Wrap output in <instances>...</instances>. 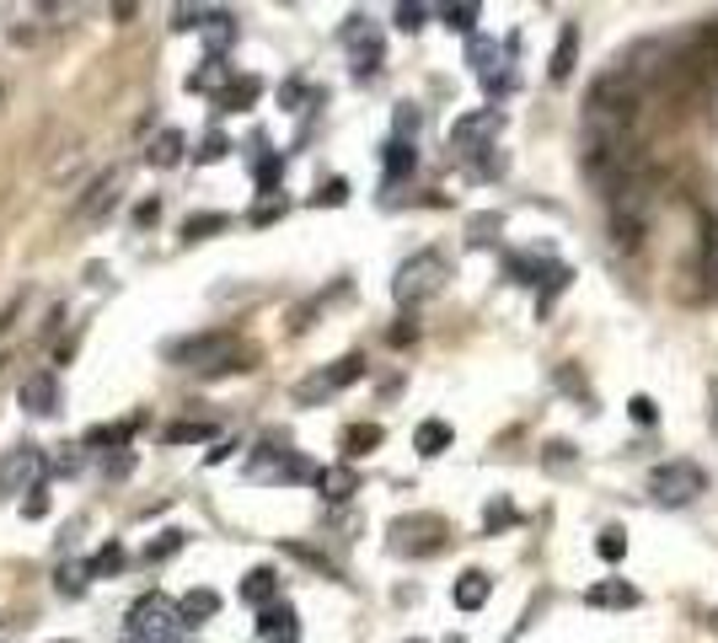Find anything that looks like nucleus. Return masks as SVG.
Returning a JSON list of instances; mask_svg holds the SVG:
<instances>
[{
  "instance_id": "obj_31",
  "label": "nucleus",
  "mask_w": 718,
  "mask_h": 643,
  "mask_svg": "<svg viewBox=\"0 0 718 643\" xmlns=\"http://www.w3.org/2000/svg\"><path fill=\"white\" fill-rule=\"evenodd\" d=\"M226 226H231V215H220V209L188 215V220H183V241H204V237H215V231H226Z\"/></svg>"
},
{
  "instance_id": "obj_27",
  "label": "nucleus",
  "mask_w": 718,
  "mask_h": 643,
  "mask_svg": "<svg viewBox=\"0 0 718 643\" xmlns=\"http://www.w3.org/2000/svg\"><path fill=\"white\" fill-rule=\"evenodd\" d=\"M381 440H387L381 424H349V429H344V456H349V461H355V456H370Z\"/></svg>"
},
{
  "instance_id": "obj_14",
  "label": "nucleus",
  "mask_w": 718,
  "mask_h": 643,
  "mask_svg": "<svg viewBox=\"0 0 718 643\" xmlns=\"http://www.w3.org/2000/svg\"><path fill=\"white\" fill-rule=\"evenodd\" d=\"M231 80H237V76H231V59H220V54H204L199 70L188 76V91H194V97H215V102H220V91H226Z\"/></svg>"
},
{
  "instance_id": "obj_50",
  "label": "nucleus",
  "mask_w": 718,
  "mask_h": 643,
  "mask_svg": "<svg viewBox=\"0 0 718 643\" xmlns=\"http://www.w3.org/2000/svg\"><path fill=\"white\" fill-rule=\"evenodd\" d=\"M413 338H418V322H413V317H402L398 327H392V344H413Z\"/></svg>"
},
{
  "instance_id": "obj_32",
  "label": "nucleus",
  "mask_w": 718,
  "mask_h": 643,
  "mask_svg": "<svg viewBox=\"0 0 718 643\" xmlns=\"http://www.w3.org/2000/svg\"><path fill=\"white\" fill-rule=\"evenodd\" d=\"M209 435H215V424H204V418H183V424H166V429H161L166 445H194V440H209Z\"/></svg>"
},
{
  "instance_id": "obj_37",
  "label": "nucleus",
  "mask_w": 718,
  "mask_h": 643,
  "mask_svg": "<svg viewBox=\"0 0 718 643\" xmlns=\"http://www.w3.org/2000/svg\"><path fill=\"white\" fill-rule=\"evenodd\" d=\"M183 542H188L183 531H161L156 542L145 547V563H166V558H172V553H183Z\"/></svg>"
},
{
  "instance_id": "obj_7",
  "label": "nucleus",
  "mask_w": 718,
  "mask_h": 643,
  "mask_svg": "<svg viewBox=\"0 0 718 643\" xmlns=\"http://www.w3.org/2000/svg\"><path fill=\"white\" fill-rule=\"evenodd\" d=\"M649 493L660 499V504H671V510H681V504H692V499H703L708 493V472L697 467V461H660L654 472H649Z\"/></svg>"
},
{
  "instance_id": "obj_3",
  "label": "nucleus",
  "mask_w": 718,
  "mask_h": 643,
  "mask_svg": "<svg viewBox=\"0 0 718 643\" xmlns=\"http://www.w3.org/2000/svg\"><path fill=\"white\" fill-rule=\"evenodd\" d=\"M183 633V606L166 601L161 590L140 596L129 606V622H123V639L119 643H177Z\"/></svg>"
},
{
  "instance_id": "obj_15",
  "label": "nucleus",
  "mask_w": 718,
  "mask_h": 643,
  "mask_svg": "<svg viewBox=\"0 0 718 643\" xmlns=\"http://www.w3.org/2000/svg\"><path fill=\"white\" fill-rule=\"evenodd\" d=\"M22 407L28 413H59V375L54 370H33L28 381H22Z\"/></svg>"
},
{
  "instance_id": "obj_47",
  "label": "nucleus",
  "mask_w": 718,
  "mask_h": 643,
  "mask_svg": "<svg viewBox=\"0 0 718 643\" xmlns=\"http://www.w3.org/2000/svg\"><path fill=\"white\" fill-rule=\"evenodd\" d=\"M467 231H472V241H493V231H504V220H499V215H478V220H472V226H467Z\"/></svg>"
},
{
  "instance_id": "obj_17",
  "label": "nucleus",
  "mask_w": 718,
  "mask_h": 643,
  "mask_svg": "<svg viewBox=\"0 0 718 643\" xmlns=\"http://www.w3.org/2000/svg\"><path fill=\"white\" fill-rule=\"evenodd\" d=\"M317 493L327 504H344V499H355L359 493V472L349 461H338V467H322L317 472Z\"/></svg>"
},
{
  "instance_id": "obj_1",
  "label": "nucleus",
  "mask_w": 718,
  "mask_h": 643,
  "mask_svg": "<svg viewBox=\"0 0 718 643\" xmlns=\"http://www.w3.org/2000/svg\"><path fill=\"white\" fill-rule=\"evenodd\" d=\"M660 80H665L671 97H692V102L708 97V91L718 86V22L697 28V33H686V39L665 54Z\"/></svg>"
},
{
  "instance_id": "obj_8",
  "label": "nucleus",
  "mask_w": 718,
  "mask_h": 643,
  "mask_svg": "<svg viewBox=\"0 0 718 643\" xmlns=\"http://www.w3.org/2000/svg\"><path fill=\"white\" fill-rule=\"evenodd\" d=\"M359 375H365V360H359V355H344V360H333V364H322V370H312L306 381H295V402H301V407H312V402L338 397L344 386H355Z\"/></svg>"
},
{
  "instance_id": "obj_35",
  "label": "nucleus",
  "mask_w": 718,
  "mask_h": 643,
  "mask_svg": "<svg viewBox=\"0 0 718 643\" xmlns=\"http://www.w3.org/2000/svg\"><path fill=\"white\" fill-rule=\"evenodd\" d=\"M568 280H574V274H568V269H547V280H542V295H536V312H542V317H547V312H553V301H558L563 290H568Z\"/></svg>"
},
{
  "instance_id": "obj_21",
  "label": "nucleus",
  "mask_w": 718,
  "mask_h": 643,
  "mask_svg": "<svg viewBox=\"0 0 718 643\" xmlns=\"http://www.w3.org/2000/svg\"><path fill=\"white\" fill-rule=\"evenodd\" d=\"M450 440H456V429H450L445 418H424V424L413 429V450H418V456H445Z\"/></svg>"
},
{
  "instance_id": "obj_12",
  "label": "nucleus",
  "mask_w": 718,
  "mask_h": 643,
  "mask_svg": "<svg viewBox=\"0 0 718 643\" xmlns=\"http://www.w3.org/2000/svg\"><path fill=\"white\" fill-rule=\"evenodd\" d=\"M499 129H504V113H499V108H478V113H461V119L450 123V145H456L461 156H478V151H493Z\"/></svg>"
},
{
  "instance_id": "obj_48",
  "label": "nucleus",
  "mask_w": 718,
  "mask_h": 643,
  "mask_svg": "<svg viewBox=\"0 0 718 643\" xmlns=\"http://www.w3.org/2000/svg\"><path fill=\"white\" fill-rule=\"evenodd\" d=\"M22 515H28V521H39V515H48V488H33V493H28V504H22Z\"/></svg>"
},
{
  "instance_id": "obj_2",
  "label": "nucleus",
  "mask_w": 718,
  "mask_h": 643,
  "mask_svg": "<svg viewBox=\"0 0 718 643\" xmlns=\"http://www.w3.org/2000/svg\"><path fill=\"white\" fill-rule=\"evenodd\" d=\"M654 209H660V177L639 166L617 194H611V241L622 247V252H639L643 237H649V226H654Z\"/></svg>"
},
{
  "instance_id": "obj_55",
  "label": "nucleus",
  "mask_w": 718,
  "mask_h": 643,
  "mask_svg": "<svg viewBox=\"0 0 718 643\" xmlns=\"http://www.w3.org/2000/svg\"><path fill=\"white\" fill-rule=\"evenodd\" d=\"M413 643H424V639H413Z\"/></svg>"
},
{
  "instance_id": "obj_41",
  "label": "nucleus",
  "mask_w": 718,
  "mask_h": 643,
  "mask_svg": "<svg viewBox=\"0 0 718 643\" xmlns=\"http://www.w3.org/2000/svg\"><path fill=\"white\" fill-rule=\"evenodd\" d=\"M226 151H231V140H226L220 129H209V134L199 140V151H194V161H204V166H209V161H220Z\"/></svg>"
},
{
  "instance_id": "obj_16",
  "label": "nucleus",
  "mask_w": 718,
  "mask_h": 643,
  "mask_svg": "<svg viewBox=\"0 0 718 643\" xmlns=\"http://www.w3.org/2000/svg\"><path fill=\"white\" fill-rule=\"evenodd\" d=\"M585 606H596V611H628V606H639V590L628 579H600V585L585 590Z\"/></svg>"
},
{
  "instance_id": "obj_23",
  "label": "nucleus",
  "mask_w": 718,
  "mask_h": 643,
  "mask_svg": "<svg viewBox=\"0 0 718 643\" xmlns=\"http://www.w3.org/2000/svg\"><path fill=\"white\" fill-rule=\"evenodd\" d=\"M119 188H123V172H108V177H102V183L86 194V204H80L76 215H80V220H97V215H108V209H113V199H119Z\"/></svg>"
},
{
  "instance_id": "obj_28",
  "label": "nucleus",
  "mask_w": 718,
  "mask_h": 643,
  "mask_svg": "<svg viewBox=\"0 0 718 643\" xmlns=\"http://www.w3.org/2000/svg\"><path fill=\"white\" fill-rule=\"evenodd\" d=\"M177 606H183V622L194 628V622H209V617L220 611V596H215V590H188Z\"/></svg>"
},
{
  "instance_id": "obj_33",
  "label": "nucleus",
  "mask_w": 718,
  "mask_h": 643,
  "mask_svg": "<svg viewBox=\"0 0 718 643\" xmlns=\"http://www.w3.org/2000/svg\"><path fill=\"white\" fill-rule=\"evenodd\" d=\"M413 166H418V151H413L407 140H392V145H387V183H398V177H407Z\"/></svg>"
},
{
  "instance_id": "obj_11",
  "label": "nucleus",
  "mask_w": 718,
  "mask_h": 643,
  "mask_svg": "<svg viewBox=\"0 0 718 643\" xmlns=\"http://www.w3.org/2000/svg\"><path fill=\"white\" fill-rule=\"evenodd\" d=\"M344 48H349V59H355V80H370L381 70V59H387V48H381V28L370 22V17H349V28H344Z\"/></svg>"
},
{
  "instance_id": "obj_4",
  "label": "nucleus",
  "mask_w": 718,
  "mask_h": 643,
  "mask_svg": "<svg viewBox=\"0 0 718 643\" xmlns=\"http://www.w3.org/2000/svg\"><path fill=\"white\" fill-rule=\"evenodd\" d=\"M445 280H450V258L435 252V247H424V252H413L398 269L392 295H398V306H424V301H435L439 290H445Z\"/></svg>"
},
{
  "instance_id": "obj_51",
  "label": "nucleus",
  "mask_w": 718,
  "mask_h": 643,
  "mask_svg": "<svg viewBox=\"0 0 718 643\" xmlns=\"http://www.w3.org/2000/svg\"><path fill=\"white\" fill-rule=\"evenodd\" d=\"M129 467H134V450H119V456H113V461H108V478H123V472H129Z\"/></svg>"
},
{
  "instance_id": "obj_24",
  "label": "nucleus",
  "mask_w": 718,
  "mask_h": 643,
  "mask_svg": "<svg viewBox=\"0 0 718 643\" xmlns=\"http://www.w3.org/2000/svg\"><path fill=\"white\" fill-rule=\"evenodd\" d=\"M258 97H263V80H258V76H237L226 91H220V113H247Z\"/></svg>"
},
{
  "instance_id": "obj_10",
  "label": "nucleus",
  "mask_w": 718,
  "mask_h": 643,
  "mask_svg": "<svg viewBox=\"0 0 718 643\" xmlns=\"http://www.w3.org/2000/svg\"><path fill=\"white\" fill-rule=\"evenodd\" d=\"M43 450L33 440H22V445H11L6 456H0V493H33L43 482Z\"/></svg>"
},
{
  "instance_id": "obj_18",
  "label": "nucleus",
  "mask_w": 718,
  "mask_h": 643,
  "mask_svg": "<svg viewBox=\"0 0 718 643\" xmlns=\"http://www.w3.org/2000/svg\"><path fill=\"white\" fill-rule=\"evenodd\" d=\"M134 429H140V418H123V424H97V429H86V450H129L134 440Z\"/></svg>"
},
{
  "instance_id": "obj_40",
  "label": "nucleus",
  "mask_w": 718,
  "mask_h": 643,
  "mask_svg": "<svg viewBox=\"0 0 718 643\" xmlns=\"http://www.w3.org/2000/svg\"><path fill=\"white\" fill-rule=\"evenodd\" d=\"M312 97L322 102V91H312L306 80H284V86H280V102L290 108V113H301V102H312Z\"/></svg>"
},
{
  "instance_id": "obj_9",
  "label": "nucleus",
  "mask_w": 718,
  "mask_h": 643,
  "mask_svg": "<svg viewBox=\"0 0 718 643\" xmlns=\"http://www.w3.org/2000/svg\"><path fill=\"white\" fill-rule=\"evenodd\" d=\"M445 542H450V525L439 521V515H402V521H392V547H398V553L429 558Z\"/></svg>"
},
{
  "instance_id": "obj_44",
  "label": "nucleus",
  "mask_w": 718,
  "mask_h": 643,
  "mask_svg": "<svg viewBox=\"0 0 718 643\" xmlns=\"http://www.w3.org/2000/svg\"><path fill=\"white\" fill-rule=\"evenodd\" d=\"M119 568H123V547H119V542H108V547L91 558V574H119Z\"/></svg>"
},
{
  "instance_id": "obj_49",
  "label": "nucleus",
  "mask_w": 718,
  "mask_h": 643,
  "mask_svg": "<svg viewBox=\"0 0 718 643\" xmlns=\"http://www.w3.org/2000/svg\"><path fill=\"white\" fill-rule=\"evenodd\" d=\"M628 413H633L639 424H654V418H660V407H654V397H633V402H628Z\"/></svg>"
},
{
  "instance_id": "obj_53",
  "label": "nucleus",
  "mask_w": 718,
  "mask_h": 643,
  "mask_svg": "<svg viewBox=\"0 0 718 643\" xmlns=\"http://www.w3.org/2000/svg\"><path fill=\"white\" fill-rule=\"evenodd\" d=\"M708 424H714V435H718V386L708 392Z\"/></svg>"
},
{
  "instance_id": "obj_25",
  "label": "nucleus",
  "mask_w": 718,
  "mask_h": 643,
  "mask_svg": "<svg viewBox=\"0 0 718 643\" xmlns=\"http://www.w3.org/2000/svg\"><path fill=\"white\" fill-rule=\"evenodd\" d=\"M199 39H204V48H209V54H220V59H226V48L237 43V17H231V11H215Z\"/></svg>"
},
{
  "instance_id": "obj_38",
  "label": "nucleus",
  "mask_w": 718,
  "mask_h": 643,
  "mask_svg": "<svg viewBox=\"0 0 718 643\" xmlns=\"http://www.w3.org/2000/svg\"><path fill=\"white\" fill-rule=\"evenodd\" d=\"M596 553L606 563H617L622 553H628V531H622V525H606V531H600V542H596Z\"/></svg>"
},
{
  "instance_id": "obj_36",
  "label": "nucleus",
  "mask_w": 718,
  "mask_h": 643,
  "mask_svg": "<svg viewBox=\"0 0 718 643\" xmlns=\"http://www.w3.org/2000/svg\"><path fill=\"white\" fill-rule=\"evenodd\" d=\"M252 177H258V188H263V199H269V194L280 188V177H284V156H258Z\"/></svg>"
},
{
  "instance_id": "obj_43",
  "label": "nucleus",
  "mask_w": 718,
  "mask_h": 643,
  "mask_svg": "<svg viewBox=\"0 0 718 643\" xmlns=\"http://www.w3.org/2000/svg\"><path fill=\"white\" fill-rule=\"evenodd\" d=\"M424 17H429V6H418V0L398 6V28H402V33H418V28H424Z\"/></svg>"
},
{
  "instance_id": "obj_54",
  "label": "nucleus",
  "mask_w": 718,
  "mask_h": 643,
  "mask_svg": "<svg viewBox=\"0 0 718 643\" xmlns=\"http://www.w3.org/2000/svg\"><path fill=\"white\" fill-rule=\"evenodd\" d=\"M703 628H708V633L718 639V606H714V611H703Z\"/></svg>"
},
{
  "instance_id": "obj_45",
  "label": "nucleus",
  "mask_w": 718,
  "mask_h": 643,
  "mask_svg": "<svg viewBox=\"0 0 718 643\" xmlns=\"http://www.w3.org/2000/svg\"><path fill=\"white\" fill-rule=\"evenodd\" d=\"M482 525H488V531H504V525H515V504L493 499V504H488V515H482Z\"/></svg>"
},
{
  "instance_id": "obj_39",
  "label": "nucleus",
  "mask_w": 718,
  "mask_h": 643,
  "mask_svg": "<svg viewBox=\"0 0 718 643\" xmlns=\"http://www.w3.org/2000/svg\"><path fill=\"white\" fill-rule=\"evenodd\" d=\"M312 204H322V209H338V204H349V183H344V177H327L317 194H312Z\"/></svg>"
},
{
  "instance_id": "obj_19",
  "label": "nucleus",
  "mask_w": 718,
  "mask_h": 643,
  "mask_svg": "<svg viewBox=\"0 0 718 643\" xmlns=\"http://www.w3.org/2000/svg\"><path fill=\"white\" fill-rule=\"evenodd\" d=\"M241 601L258 606V611H263V606H274V601H280V574H274V568H252V574L241 579Z\"/></svg>"
},
{
  "instance_id": "obj_29",
  "label": "nucleus",
  "mask_w": 718,
  "mask_h": 643,
  "mask_svg": "<svg viewBox=\"0 0 718 643\" xmlns=\"http://www.w3.org/2000/svg\"><path fill=\"white\" fill-rule=\"evenodd\" d=\"M478 6H472V0H461V6H445V11H439V22H445V28H450V33H461V39H478V33H472V28H478Z\"/></svg>"
},
{
  "instance_id": "obj_22",
  "label": "nucleus",
  "mask_w": 718,
  "mask_h": 643,
  "mask_svg": "<svg viewBox=\"0 0 718 643\" xmlns=\"http://www.w3.org/2000/svg\"><path fill=\"white\" fill-rule=\"evenodd\" d=\"M574 65H579V28H574V22H563V33H558V48H553V65H547V76H553V80H568V76H574Z\"/></svg>"
},
{
  "instance_id": "obj_52",
  "label": "nucleus",
  "mask_w": 718,
  "mask_h": 643,
  "mask_svg": "<svg viewBox=\"0 0 718 643\" xmlns=\"http://www.w3.org/2000/svg\"><path fill=\"white\" fill-rule=\"evenodd\" d=\"M156 215H161V204H156V199H145V204H140V209H134V220H140V226H151Z\"/></svg>"
},
{
  "instance_id": "obj_6",
  "label": "nucleus",
  "mask_w": 718,
  "mask_h": 643,
  "mask_svg": "<svg viewBox=\"0 0 718 643\" xmlns=\"http://www.w3.org/2000/svg\"><path fill=\"white\" fill-rule=\"evenodd\" d=\"M322 467H312L301 450H290L284 440H263L247 461V478L252 482H317Z\"/></svg>"
},
{
  "instance_id": "obj_42",
  "label": "nucleus",
  "mask_w": 718,
  "mask_h": 643,
  "mask_svg": "<svg viewBox=\"0 0 718 643\" xmlns=\"http://www.w3.org/2000/svg\"><path fill=\"white\" fill-rule=\"evenodd\" d=\"M247 220H252V226H274V220H284V199L280 194H274V199H258Z\"/></svg>"
},
{
  "instance_id": "obj_30",
  "label": "nucleus",
  "mask_w": 718,
  "mask_h": 643,
  "mask_svg": "<svg viewBox=\"0 0 718 643\" xmlns=\"http://www.w3.org/2000/svg\"><path fill=\"white\" fill-rule=\"evenodd\" d=\"M183 145H188V140H183L177 129H161L156 140H151V166H177V161H183Z\"/></svg>"
},
{
  "instance_id": "obj_20",
  "label": "nucleus",
  "mask_w": 718,
  "mask_h": 643,
  "mask_svg": "<svg viewBox=\"0 0 718 643\" xmlns=\"http://www.w3.org/2000/svg\"><path fill=\"white\" fill-rule=\"evenodd\" d=\"M488 590H493V579H488L482 568H467V574L450 585V601L461 606V611H478V606L488 601Z\"/></svg>"
},
{
  "instance_id": "obj_26",
  "label": "nucleus",
  "mask_w": 718,
  "mask_h": 643,
  "mask_svg": "<svg viewBox=\"0 0 718 643\" xmlns=\"http://www.w3.org/2000/svg\"><path fill=\"white\" fill-rule=\"evenodd\" d=\"M86 585H91V563H59V568H54V590H59L65 601H80Z\"/></svg>"
},
{
  "instance_id": "obj_34",
  "label": "nucleus",
  "mask_w": 718,
  "mask_h": 643,
  "mask_svg": "<svg viewBox=\"0 0 718 643\" xmlns=\"http://www.w3.org/2000/svg\"><path fill=\"white\" fill-rule=\"evenodd\" d=\"M215 11H220V6H177V11H172V28H177V33H204Z\"/></svg>"
},
{
  "instance_id": "obj_5",
  "label": "nucleus",
  "mask_w": 718,
  "mask_h": 643,
  "mask_svg": "<svg viewBox=\"0 0 718 643\" xmlns=\"http://www.w3.org/2000/svg\"><path fill=\"white\" fill-rule=\"evenodd\" d=\"M237 338L231 333H199V338H177V344H166L161 355L172 364H188V370H204V375H220V370H237Z\"/></svg>"
},
{
  "instance_id": "obj_13",
  "label": "nucleus",
  "mask_w": 718,
  "mask_h": 643,
  "mask_svg": "<svg viewBox=\"0 0 718 643\" xmlns=\"http://www.w3.org/2000/svg\"><path fill=\"white\" fill-rule=\"evenodd\" d=\"M258 639L263 643H301V617H295V606H263L258 611Z\"/></svg>"
},
{
  "instance_id": "obj_46",
  "label": "nucleus",
  "mask_w": 718,
  "mask_h": 643,
  "mask_svg": "<svg viewBox=\"0 0 718 643\" xmlns=\"http://www.w3.org/2000/svg\"><path fill=\"white\" fill-rule=\"evenodd\" d=\"M392 129H398V140H407V145H413V134H418V108H407V102H402L398 119H392Z\"/></svg>"
}]
</instances>
